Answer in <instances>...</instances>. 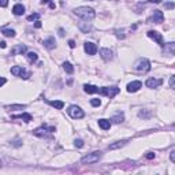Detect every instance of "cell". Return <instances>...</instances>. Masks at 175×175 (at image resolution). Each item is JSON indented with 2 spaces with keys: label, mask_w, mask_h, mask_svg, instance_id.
<instances>
[{
  "label": "cell",
  "mask_w": 175,
  "mask_h": 175,
  "mask_svg": "<svg viewBox=\"0 0 175 175\" xmlns=\"http://www.w3.org/2000/svg\"><path fill=\"white\" fill-rule=\"evenodd\" d=\"M74 14H75L77 16H81L82 19H85V21H92V19L96 16L94 10L90 7H78L74 10Z\"/></svg>",
  "instance_id": "6da1fadb"
},
{
  "label": "cell",
  "mask_w": 175,
  "mask_h": 175,
  "mask_svg": "<svg viewBox=\"0 0 175 175\" xmlns=\"http://www.w3.org/2000/svg\"><path fill=\"white\" fill-rule=\"evenodd\" d=\"M134 68L139 73H148L150 70V62L148 59H138L136 63H134Z\"/></svg>",
  "instance_id": "7a4b0ae2"
},
{
  "label": "cell",
  "mask_w": 175,
  "mask_h": 175,
  "mask_svg": "<svg viewBox=\"0 0 175 175\" xmlns=\"http://www.w3.org/2000/svg\"><path fill=\"white\" fill-rule=\"evenodd\" d=\"M119 92H120V89L118 86H104V88H101V89H98L100 94L107 96L108 98H114Z\"/></svg>",
  "instance_id": "3957f363"
},
{
  "label": "cell",
  "mask_w": 175,
  "mask_h": 175,
  "mask_svg": "<svg viewBox=\"0 0 175 175\" xmlns=\"http://www.w3.org/2000/svg\"><path fill=\"white\" fill-rule=\"evenodd\" d=\"M101 159V152H92V153H88L86 156L81 159V163L82 164H93L96 161H98Z\"/></svg>",
  "instance_id": "277c9868"
},
{
  "label": "cell",
  "mask_w": 175,
  "mask_h": 175,
  "mask_svg": "<svg viewBox=\"0 0 175 175\" xmlns=\"http://www.w3.org/2000/svg\"><path fill=\"white\" fill-rule=\"evenodd\" d=\"M11 74H14L15 77H21L23 79H27L30 77V73L25 70L22 66H14V67H11Z\"/></svg>",
  "instance_id": "5b68a950"
},
{
  "label": "cell",
  "mask_w": 175,
  "mask_h": 175,
  "mask_svg": "<svg viewBox=\"0 0 175 175\" xmlns=\"http://www.w3.org/2000/svg\"><path fill=\"white\" fill-rule=\"evenodd\" d=\"M67 112L71 118H74V119H82V118L85 116L84 111H82L78 105H70L67 109Z\"/></svg>",
  "instance_id": "8992f818"
},
{
  "label": "cell",
  "mask_w": 175,
  "mask_h": 175,
  "mask_svg": "<svg viewBox=\"0 0 175 175\" xmlns=\"http://www.w3.org/2000/svg\"><path fill=\"white\" fill-rule=\"evenodd\" d=\"M52 133V131H55V127H48V126H41V127L36 129L34 131H33V134L37 137H49L46 133Z\"/></svg>",
  "instance_id": "52a82bcc"
},
{
  "label": "cell",
  "mask_w": 175,
  "mask_h": 175,
  "mask_svg": "<svg viewBox=\"0 0 175 175\" xmlns=\"http://www.w3.org/2000/svg\"><path fill=\"white\" fill-rule=\"evenodd\" d=\"M163 21H164V14L159 10L153 11V15L148 19V22H150V23H160V22H163Z\"/></svg>",
  "instance_id": "ba28073f"
},
{
  "label": "cell",
  "mask_w": 175,
  "mask_h": 175,
  "mask_svg": "<svg viewBox=\"0 0 175 175\" xmlns=\"http://www.w3.org/2000/svg\"><path fill=\"white\" fill-rule=\"evenodd\" d=\"M148 37H149V38H152V40H155L156 43L159 44V45H161V46L164 45L163 36H161L159 32H156V30H149V32H148Z\"/></svg>",
  "instance_id": "9c48e42d"
},
{
  "label": "cell",
  "mask_w": 175,
  "mask_h": 175,
  "mask_svg": "<svg viewBox=\"0 0 175 175\" xmlns=\"http://www.w3.org/2000/svg\"><path fill=\"white\" fill-rule=\"evenodd\" d=\"M141 88H142L141 81H133V82H130V84L127 85V92L134 93V92H137V90H139Z\"/></svg>",
  "instance_id": "30bf717a"
},
{
  "label": "cell",
  "mask_w": 175,
  "mask_h": 175,
  "mask_svg": "<svg viewBox=\"0 0 175 175\" xmlns=\"http://www.w3.org/2000/svg\"><path fill=\"white\" fill-rule=\"evenodd\" d=\"M163 84V79H156V78H149L146 79V82H145V85H146L148 88H150V89H153V88H159L160 85Z\"/></svg>",
  "instance_id": "8fae6325"
},
{
  "label": "cell",
  "mask_w": 175,
  "mask_h": 175,
  "mask_svg": "<svg viewBox=\"0 0 175 175\" xmlns=\"http://www.w3.org/2000/svg\"><path fill=\"white\" fill-rule=\"evenodd\" d=\"M84 48L88 55H96V52H97V46L94 43H85Z\"/></svg>",
  "instance_id": "7c38bea8"
},
{
  "label": "cell",
  "mask_w": 175,
  "mask_h": 175,
  "mask_svg": "<svg viewBox=\"0 0 175 175\" xmlns=\"http://www.w3.org/2000/svg\"><path fill=\"white\" fill-rule=\"evenodd\" d=\"M100 56L103 60H105V62H109V60L112 59V51L108 48H101L100 49Z\"/></svg>",
  "instance_id": "4fadbf2b"
},
{
  "label": "cell",
  "mask_w": 175,
  "mask_h": 175,
  "mask_svg": "<svg viewBox=\"0 0 175 175\" xmlns=\"http://www.w3.org/2000/svg\"><path fill=\"white\" fill-rule=\"evenodd\" d=\"M164 53H168V55H174L175 53V44L174 43H167L164 44Z\"/></svg>",
  "instance_id": "5bb4252c"
},
{
  "label": "cell",
  "mask_w": 175,
  "mask_h": 175,
  "mask_svg": "<svg viewBox=\"0 0 175 175\" xmlns=\"http://www.w3.org/2000/svg\"><path fill=\"white\" fill-rule=\"evenodd\" d=\"M46 103L49 104V105H52L53 108H56V109H62L63 107H64V103L63 101H60V100H46Z\"/></svg>",
  "instance_id": "9a60e30c"
},
{
  "label": "cell",
  "mask_w": 175,
  "mask_h": 175,
  "mask_svg": "<svg viewBox=\"0 0 175 175\" xmlns=\"http://www.w3.org/2000/svg\"><path fill=\"white\" fill-rule=\"evenodd\" d=\"M98 89L100 88H97V86H94V85H85L84 86V90L86 93H89V94H93V93H98Z\"/></svg>",
  "instance_id": "2e32d148"
},
{
  "label": "cell",
  "mask_w": 175,
  "mask_h": 175,
  "mask_svg": "<svg viewBox=\"0 0 175 175\" xmlns=\"http://www.w3.org/2000/svg\"><path fill=\"white\" fill-rule=\"evenodd\" d=\"M12 12H14V15H16V16L22 15V14L25 12V7L22 4H15L12 7Z\"/></svg>",
  "instance_id": "e0dca14e"
},
{
  "label": "cell",
  "mask_w": 175,
  "mask_h": 175,
  "mask_svg": "<svg viewBox=\"0 0 175 175\" xmlns=\"http://www.w3.org/2000/svg\"><path fill=\"white\" fill-rule=\"evenodd\" d=\"M55 38L53 37H49L46 38V40H44V46H45L46 49H53L55 48Z\"/></svg>",
  "instance_id": "ac0fdd59"
},
{
  "label": "cell",
  "mask_w": 175,
  "mask_h": 175,
  "mask_svg": "<svg viewBox=\"0 0 175 175\" xmlns=\"http://www.w3.org/2000/svg\"><path fill=\"white\" fill-rule=\"evenodd\" d=\"M98 126H100L103 130H109L111 127V122L108 119H98Z\"/></svg>",
  "instance_id": "d6986e66"
},
{
  "label": "cell",
  "mask_w": 175,
  "mask_h": 175,
  "mask_svg": "<svg viewBox=\"0 0 175 175\" xmlns=\"http://www.w3.org/2000/svg\"><path fill=\"white\" fill-rule=\"evenodd\" d=\"M14 119H22V120H25V122H27V123H29V122H32V119H33V118H32V115H30V114H22V115H14Z\"/></svg>",
  "instance_id": "ffe728a7"
},
{
  "label": "cell",
  "mask_w": 175,
  "mask_h": 175,
  "mask_svg": "<svg viewBox=\"0 0 175 175\" xmlns=\"http://www.w3.org/2000/svg\"><path fill=\"white\" fill-rule=\"evenodd\" d=\"M25 52H26V46L21 44V45H18L16 48H14L12 51H11V53H12V55H18V53L22 55V53H25Z\"/></svg>",
  "instance_id": "44dd1931"
},
{
  "label": "cell",
  "mask_w": 175,
  "mask_h": 175,
  "mask_svg": "<svg viewBox=\"0 0 175 175\" xmlns=\"http://www.w3.org/2000/svg\"><path fill=\"white\" fill-rule=\"evenodd\" d=\"M127 144V139H122V141H118L115 144H111L109 145V149H118V148H122Z\"/></svg>",
  "instance_id": "7402d4cb"
},
{
  "label": "cell",
  "mask_w": 175,
  "mask_h": 175,
  "mask_svg": "<svg viewBox=\"0 0 175 175\" xmlns=\"http://www.w3.org/2000/svg\"><path fill=\"white\" fill-rule=\"evenodd\" d=\"M26 59L29 60L30 63H34V62H37L38 56H37V53H36V52H27V53H26Z\"/></svg>",
  "instance_id": "603a6c76"
},
{
  "label": "cell",
  "mask_w": 175,
  "mask_h": 175,
  "mask_svg": "<svg viewBox=\"0 0 175 175\" xmlns=\"http://www.w3.org/2000/svg\"><path fill=\"white\" fill-rule=\"evenodd\" d=\"M63 68H64V71L67 74H73L74 73V67H73V64H71L70 62H64V63H63Z\"/></svg>",
  "instance_id": "cb8c5ba5"
},
{
  "label": "cell",
  "mask_w": 175,
  "mask_h": 175,
  "mask_svg": "<svg viewBox=\"0 0 175 175\" xmlns=\"http://www.w3.org/2000/svg\"><path fill=\"white\" fill-rule=\"evenodd\" d=\"M111 120L114 123H122L123 122V114H120V112H118L115 116H112L111 118Z\"/></svg>",
  "instance_id": "d4e9b609"
},
{
  "label": "cell",
  "mask_w": 175,
  "mask_h": 175,
  "mask_svg": "<svg viewBox=\"0 0 175 175\" xmlns=\"http://www.w3.org/2000/svg\"><path fill=\"white\" fill-rule=\"evenodd\" d=\"M2 33L5 37H14V36H15V30H12V29H3Z\"/></svg>",
  "instance_id": "484cf974"
},
{
  "label": "cell",
  "mask_w": 175,
  "mask_h": 175,
  "mask_svg": "<svg viewBox=\"0 0 175 175\" xmlns=\"http://www.w3.org/2000/svg\"><path fill=\"white\" fill-rule=\"evenodd\" d=\"M78 26H79V29H81L84 33H88L90 30V25H84V22H81Z\"/></svg>",
  "instance_id": "4316f807"
},
{
  "label": "cell",
  "mask_w": 175,
  "mask_h": 175,
  "mask_svg": "<svg viewBox=\"0 0 175 175\" xmlns=\"http://www.w3.org/2000/svg\"><path fill=\"white\" fill-rule=\"evenodd\" d=\"M25 107H26V105H21V104H18V105H7L5 108L12 111V109H22V108H25Z\"/></svg>",
  "instance_id": "83f0119b"
},
{
  "label": "cell",
  "mask_w": 175,
  "mask_h": 175,
  "mask_svg": "<svg viewBox=\"0 0 175 175\" xmlns=\"http://www.w3.org/2000/svg\"><path fill=\"white\" fill-rule=\"evenodd\" d=\"M90 104H92L93 107H98L101 104V100L100 98H93V100H90Z\"/></svg>",
  "instance_id": "f1b7e54d"
},
{
  "label": "cell",
  "mask_w": 175,
  "mask_h": 175,
  "mask_svg": "<svg viewBox=\"0 0 175 175\" xmlns=\"http://www.w3.org/2000/svg\"><path fill=\"white\" fill-rule=\"evenodd\" d=\"M37 18H40V14H32V15H29L27 16V21H34V19H37Z\"/></svg>",
  "instance_id": "f546056e"
},
{
  "label": "cell",
  "mask_w": 175,
  "mask_h": 175,
  "mask_svg": "<svg viewBox=\"0 0 175 175\" xmlns=\"http://www.w3.org/2000/svg\"><path fill=\"white\" fill-rule=\"evenodd\" d=\"M75 146L77 148H82V146H84V141H82V139H75Z\"/></svg>",
  "instance_id": "4dcf8cb0"
},
{
  "label": "cell",
  "mask_w": 175,
  "mask_h": 175,
  "mask_svg": "<svg viewBox=\"0 0 175 175\" xmlns=\"http://www.w3.org/2000/svg\"><path fill=\"white\" fill-rule=\"evenodd\" d=\"M170 160H171L172 163H175V150H171V153H170Z\"/></svg>",
  "instance_id": "1f68e13d"
},
{
  "label": "cell",
  "mask_w": 175,
  "mask_h": 175,
  "mask_svg": "<svg viewBox=\"0 0 175 175\" xmlns=\"http://www.w3.org/2000/svg\"><path fill=\"white\" fill-rule=\"evenodd\" d=\"M164 5H166V8H170V10H171V8H174V3H172V2L166 3V4H164Z\"/></svg>",
  "instance_id": "d6a6232c"
},
{
  "label": "cell",
  "mask_w": 175,
  "mask_h": 175,
  "mask_svg": "<svg viewBox=\"0 0 175 175\" xmlns=\"http://www.w3.org/2000/svg\"><path fill=\"white\" fill-rule=\"evenodd\" d=\"M0 5H2V7H7V5H8V0H0Z\"/></svg>",
  "instance_id": "836d02e7"
},
{
  "label": "cell",
  "mask_w": 175,
  "mask_h": 175,
  "mask_svg": "<svg viewBox=\"0 0 175 175\" xmlns=\"http://www.w3.org/2000/svg\"><path fill=\"white\" fill-rule=\"evenodd\" d=\"M146 159H155V153L148 152V153H146Z\"/></svg>",
  "instance_id": "e575fe53"
},
{
  "label": "cell",
  "mask_w": 175,
  "mask_h": 175,
  "mask_svg": "<svg viewBox=\"0 0 175 175\" xmlns=\"http://www.w3.org/2000/svg\"><path fill=\"white\" fill-rule=\"evenodd\" d=\"M68 45H70V48H75V41L70 40V41H68Z\"/></svg>",
  "instance_id": "d590c367"
},
{
  "label": "cell",
  "mask_w": 175,
  "mask_h": 175,
  "mask_svg": "<svg viewBox=\"0 0 175 175\" xmlns=\"http://www.w3.org/2000/svg\"><path fill=\"white\" fill-rule=\"evenodd\" d=\"M170 88H171V89H174V77H171V78H170Z\"/></svg>",
  "instance_id": "8d00e7d4"
},
{
  "label": "cell",
  "mask_w": 175,
  "mask_h": 175,
  "mask_svg": "<svg viewBox=\"0 0 175 175\" xmlns=\"http://www.w3.org/2000/svg\"><path fill=\"white\" fill-rule=\"evenodd\" d=\"M5 82H7V81H5L4 77H0V86H3V85H4Z\"/></svg>",
  "instance_id": "74e56055"
},
{
  "label": "cell",
  "mask_w": 175,
  "mask_h": 175,
  "mask_svg": "<svg viewBox=\"0 0 175 175\" xmlns=\"http://www.w3.org/2000/svg\"><path fill=\"white\" fill-rule=\"evenodd\" d=\"M41 26H43V23H41L40 21H37V22L34 23V27H37V29H38V27H41Z\"/></svg>",
  "instance_id": "f35d334b"
},
{
  "label": "cell",
  "mask_w": 175,
  "mask_h": 175,
  "mask_svg": "<svg viewBox=\"0 0 175 175\" xmlns=\"http://www.w3.org/2000/svg\"><path fill=\"white\" fill-rule=\"evenodd\" d=\"M149 3H155V4H159V3H161V0H148Z\"/></svg>",
  "instance_id": "ab89813d"
},
{
  "label": "cell",
  "mask_w": 175,
  "mask_h": 175,
  "mask_svg": "<svg viewBox=\"0 0 175 175\" xmlns=\"http://www.w3.org/2000/svg\"><path fill=\"white\" fill-rule=\"evenodd\" d=\"M59 36H60V37L64 36V30H63V29H59Z\"/></svg>",
  "instance_id": "60d3db41"
},
{
  "label": "cell",
  "mask_w": 175,
  "mask_h": 175,
  "mask_svg": "<svg viewBox=\"0 0 175 175\" xmlns=\"http://www.w3.org/2000/svg\"><path fill=\"white\" fill-rule=\"evenodd\" d=\"M0 46H2V48H5V46H7V45H5V43H4V41H0Z\"/></svg>",
  "instance_id": "b9f144b4"
},
{
  "label": "cell",
  "mask_w": 175,
  "mask_h": 175,
  "mask_svg": "<svg viewBox=\"0 0 175 175\" xmlns=\"http://www.w3.org/2000/svg\"><path fill=\"white\" fill-rule=\"evenodd\" d=\"M45 3H51V0H41V4H45Z\"/></svg>",
  "instance_id": "7bdbcfd3"
},
{
  "label": "cell",
  "mask_w": 175,
  "mask_h": 175,
  "mask_svg": "<svg viewBox=\"0 0 175 175\" xmlns=\"http://www.w3.org/2000/svg\"><path fill=\"white\" fill-rule=\"evenodd\" d=\"M0 166H2V160H0Z\"/></svg>",
  "instance_id": "ee69618b"
}]
</instances>
